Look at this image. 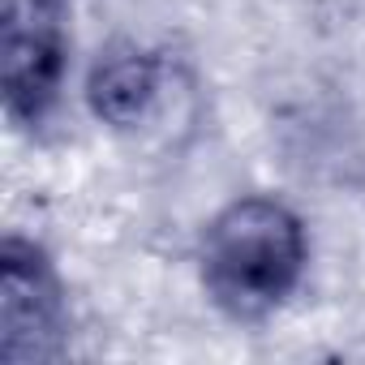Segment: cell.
Returning <instances> with one entry per match:
<instances>
[{"label":"cell","instance_id":"6da1fadb","mask_svg":"<svg viewBox=\"0 0 365 365\" xmlns=\"http://www.w3.org/2000/svg\"><path fill=\"white\" fill-rule=\"evenodd\" d=\"M309 232L275 194H241L220 207L198 241V275L207 297L241 318H267L305 279Z\"/></svg>","mask_w":365,"mask_h":365},{"label":"cell","instance_id":"7a4b0ae2","mask_svg":"<svg viewBox=\"0 0 365 365\" xmlns=\"http://www.w3.org/2000/svg\"><path fill=\"white\" fill-rule=\"evenodd\" d=\"M69 69L61 0H5L0 5V91L14 120H43Z\"/></svg>","mask_w":365,"mask_h":365},{"label":"cell","instance_id":"3957f363","mask_svg":"<svg viewBox=\"0 0 365 365\" xmlns=\"http://www.w3.org/2000/svg\"><path fill=\"white\" fill-rule=\"evenodd\" d=\"M65 348V292L35 241L0 245V361L35 365Z\"/></svg>","mask_w":365,"mask_h":365},{"label":"cell","instance_id":"277c9868","mask_svg":"<svg viewBox=\"0 0 365 365\" xmlns=\"http://www.w3.org/2000/svg\"><path fill=\"white\" fill-rule=\"evenodd\" d=\"M163 99V61L138 43H116L99 52L86 73V108L99 125L129 133L142 129Z\"/></svg>","mask_w":365,"mask_h":365}]
</instances>
